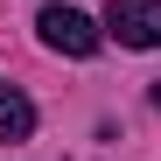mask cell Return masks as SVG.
Wrapping results in <instances>:
<instances>
[{"label":"cell","instance_id":"1","mask_svg":"<svg viewBox=\"0 0 161 161\" xmlns=\"http://www.w3.org/2000/svg\"><path fill=\"white\" fill-rule=\"evenodd\" d=\"M105 28L126 49H161V0H112L105 7Z\"/></svg>","mask_w":161,"mask_h":161},{"label":"cell","instance_id":"4","mask_svg":"<svg viewBox=\"0 0 161 161\" xmlns=\"http://www.w3.org/2000/svg\"><path fill=\"white\" fill-rule=\"evenodd\" d=\"M154 112H161V84H154Z\"/></svg>","mask_w":161,"mask_h":161},{"label":"cell","instance_id":"3","mask_svg":"<svg viewBox=\"0 0 161 161\" xmlns=\"http://www.w3.org/2000/svg\"><path fill=\"white\" fill-rule=\"evenodd\" d=\"M28 133H35V105L14 84H0V140H28Z\"/></svg>","mask_w":161,"mask_h":161},{"label":"cell","instance_id":"2","mask_svg":"<svg viewBox=\"0 0 161 161\" xmlns=\"http://www.w3.org/2000/svg\"><path fill=\"white\" fill-rule=\"evenodd\" d=\"M35 28H42L49 49H63V56H91V49H98V21H91V14H77V7H49Z\"/></svg>","mask_w":161,"mask_h":161}]
</instances>
